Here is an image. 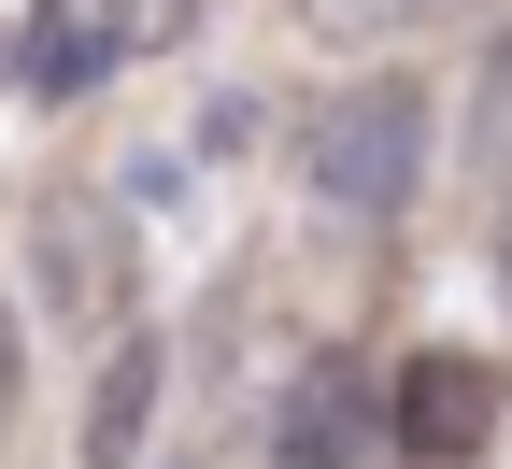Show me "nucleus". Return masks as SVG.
<instances>
[{
  "mask_svg": "<svg viewBox=\"0 0 512 469\" xmlns=\"http://www.w3.org/2000/svg\"><path fill=\"white\" fill-rule=\"evenodd\" d=\"M313 199L356 228H399L413 214V185H427V86L413 72H356L328 114H313V143H299Z\"/></svg>",
  "mask_w": 512,
  "mask_h": 469,
  "instance_id": "1",
  "label": "nucleus"
},
{
  "mask_svg": "<svg viewBox=\"0 0 512 469\" xmlns=\"http://www.w3.org/2000/svg\"><path fill=\"white\" fill-rule=\"evenodd\" d=\"M29 271H43V327L128 342V285H143V256H128V214H114L100 185H43V199H29Z\"/></svg>",
  "mask_w": 512,
  "mask_h": 469,
  "instance_id": "2",
  "label": "nucleus"
},
{
  "mask_svg": "<svg viewBox=\"0 0 512 469\" xmlns=\"http://www.w3.org/2000/svg\"><path fill=\"white\" fill-rule=\"evenodd\" d=\"M384 441H399L413 469H470V455L498 441V370H484L470 342H427L399 384H384Z\"/></svg>",
  "mask_w": 512,
  "mask_h": 469,
  "instance_id": "3",
  "label": "nucleus"
},
{
  "mask_svg": "<svg viewBox=\"0 0 512 469\" xmlns=\"http://www.w3.org/2000/svg\"><path fill=\"white\" fill-rule=\"evenodd\" d=\"M370 427H384V384H370L356 356H313V370H285L271 469H356V455H370Z\"/></svg>",
  "mask_w": 512,
  "mask_h": 469,
  "instance_id": "4",
  "label": "nucleus"
},
{
  "mask_svg": "<svg viewBox=\"0 0 512 469\" xmlns=\"http://www.w3.org/2000/svg\"><path fill=\"white\" fill-rule=\"evenodd\" d=\"M157 398H171V342H100V398H86V469H128L143 455V427H157Z\"/></svg>",
  "mask_w": 512,
  "mask_h": 469,
  "instance_id": "5",
  "label": "nucleus"
},
{
  "mask_svg": "<svg viewBox=\"0 0 512 469\" xmlns=\"http://www.w3.org/2000/svg\"><path fill=\"white\" fill-rule=\"evenodd\" d=\"M100 29H72V0H0V86H29V100H72L100 72Z\"/></svg>",
  "mask_w": 512,
  "mask_h": 469,
  "instance_id": "6",
  "label": "nucleus"
},
{
  "mask_svg": "<svg viewBox=\"0 0 512 469\" xmlns=\"http://www.w3.org/2000/svg\"><path fill=\"white\" fill-rule=\"evenodd\" d=\"M470 0H299V29L313 43H342V57H384V43H413V29H456Z\"/></svg>",
  "mask_w": 512,
  "mask_h": 469,
  "instance_id": "7",
  "label": "nucleus"
},
{
  "mask_svg": "<svg viewBox=\"0 0 512 469\" xmlns=\"http://www.w3.org/2000/svg\"><path fill=\"white\" fill-rule=\"evenodd\" d=\"M185 29H200V0H100V43L114 57H171Z\"/></svg>",
  "mask_w": 512,
  "mask_h": 469,
  "instance_id": "8",
  "label": "nucleus"
},
{
  "mask_svg": "<svg viewBox=\"0 0 512 469\" xmlns=\"http://www.w3.org/2000/svg\"><path fill=\"white\" fill-rule=\"evenodd\" d=\"M470 128H484L470 157H484V185H498V171H512V29H498V57H484V100H470Z\"/></svg>",
  "mask_w": 512,
  "mask_h": 469,
  "instance_id": "9",
  "label": "nucleus"
},
{
  "mask_svg": "<svg viewBox=\"0 0 512 469\" xmlns=\"http://www.w3.org/2000/svg\"><path fill=\"white\" fill-rule=\"evenodd\" d=\"M15 384H29V356H15V313H0V427H15Z\"/></svg>",
  "mask_w": 512,
  "mask_h": 469,
  "instance_id": "10",
  "label": "nucleus"
},
{
  "mask_svg": "<svg viewBox=\"0 0 512 469\" xmlns=\"http://www.w3.org/2000/svg\"><path fill=\"white\" fill-rule=\"evenodd\" d=\"M484 271H498V313H512V214H498V256H484Z\"/></svg>",
  "mask_w": 512,
  "mask_h": 469,
  "instance_id": "11",
  "label": "nucleus"
}]
</instances>
